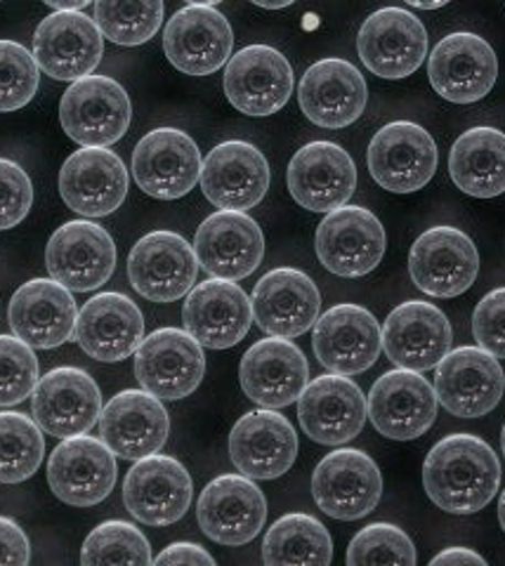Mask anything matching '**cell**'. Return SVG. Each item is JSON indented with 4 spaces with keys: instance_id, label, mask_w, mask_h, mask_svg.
<instances>
[{
    "instance_id": "obj_27",
    "label": "cell",
    "mask_w": 505,
    "mask_h": 566,
    "mask_svg": "<svg viewBox=\"0 0 505 566\" xmlns=\"http://www.w3.org/2000/svg\"><path fill=\"white\" fill-rule=\"evenodd\" d=\"M199 182L203 197L215 208L246 212L265 199L270 164L249 142L230 139L206 156Z\"/></svg>"
},
{
    "instance_id": "obj_6",
    "label": "cell",
    "mask_w": 505,
    "mask_h": 566,
    "mask_svg": "<svg viewBox=\"0 0 505 566\" xmlns=\"http://www.w3.org/2000/svg\"><path fill=\"white\" fill-rule=\"evenodd\" d=\"M409 274L430 297H459L480 274L477 245L456 227H432L411 245Z\"/></svg>"
},
{
    "instance_id": "obj_5",
    "label": "cell",
    "mask_w": 505,
    "mask_h": 566,
    "mask_svg": "<svg viewBox=\"0 0 505 566\" xmlns=\"http://www.w3.org/2000/svg\"><path fill=\"white\" fill-rule=\"evenodd\" d=\"M312 495L324 515L355 522L376 510L382 495V474L369 453L338 449L315 468Z\"/></svg>"
},
{
    "instance_id": "obj_46",
    "label": "cell",
    "mask_w": 505,
    "mask_h": 566,
    "mask_svg": "<svg viewBox=\"0 0 505 566\" xmlns=\"http://www.w3.org/2000/svg\"><path fill=\"white\" fill-rule=\"evenodd\" d=\"M473 333L480 349L505 359V289L486 293L473 314Z\"/></svg>"
},
{
    "instance_id": "obj_23",
    "label": "cell",
    "mask_w": 505,
    "mask_h": 566,
    "mask_svg": "<svg viewBox=\"0 0 505 566\" xmlns=\"http://www.w3.org/2000/svg\"><path fill=\"white\" fill-rule=\"evenodd\" d=\"M434 387L413 370H388L380 376L367 399L374 428L388 439L409 441L423 437L438 418Z\"/></svg>"
},
{
    "instance_id": "obj_16",
    "label": "cell",
    "mask_w": 505,
    "mask_h": 566,
    "mask_svg": "<svg viewBox=\"0 0 505 566\" xmlns=\"http://www.w3.org/2000/svg\"><path fill=\"white\" fill-rule=\"evenodd\" d=\"M199 260L194 245L176 232H151L139 239L128 258L130 286L151 303H176L194 289Z\"/></svg>"
},
{
    "instance_id": "obj_19",
    "label": "cell",
    "mask_w": 505,
    "mask_h": 566,
    "mask_svg": "<svg viewBox=\"0 0 505 566\" xmlns=\"http://www.w3.org/2000/svg\"><path fill=\"white\" fill-rule=\"evenodd\" d=\"M288 191L309 212H334L353 199L357 166L353 156L334 142H309L288 164Z\"/></svg>"
},
{
    "instance_id": "obj_21",
    "label": "cell",
    "mask_w": 505,
    "mask_h": 566,
    "mask_svg": "<svg viewBox=\"0 0 505 566\" xmlns=\"http://www.w3.org/2000/svg\"><path fill=\"white\" fill-rule=\"evenodd\" d=\"M312 347L319 364L334 376H359L376 364L382 333L367 307L336 305L317 318Z\"/></svg>"
},
{
    "instance_id": "obj_11",
    "label": "cell",
    "mask_w": 505,
    "mask_h": 566,
    "mask_svg": "<svg viewBox=\"0 0 505 566\" xmlns=\"http://www.w3.org/2000/svg\"><path fill=\"white\" fill-rule=\"evenodd\" d=\"M357 52L374 76L386 81L407 78L428 57V31L413 12L382 8L361 24Z\"/></svg>"
},
{
    "instance_id": "obj_49",
    "label": "cell",
    "mask_w": 505,
    "mask_h": 566,
    "mask_svg": "<svg viewBox=\"0 0 505 566\" xmlns=\"http://www.w3.org/2000/svg\"><path fill=\"white\" fill-rule=\"evenodd\" d=\"M428 566H490L486 564V559L470 551V547H446V551H442L440 555H434L432 562Z\"/></svg>"
},
{
    "instance_id": "obj_38",
    "label": "cell",
    "mask_w": 505,
    "mask_h": 566,
    "mask_svg": "<svg viewBox=\"0 0 505 566\" xmlns=\"http://www.w3.org/2000/svg\"><path fill=\"white\" fill-rule=\"evenodd\" d=\"M263 559L265 566H330L334 538L317 517L293 512L270 526Z\"/></svg>"
},
{
    "instance_id": "obj_43",
    "label": "cell",
    "mask_w": 505,
    "mask_h": 566,
    "mask_svg": "<svg viewBox=\"0 0 505 566\" xmlns=\"http://www.w3.org/2000/svg\"><path fill=\"white\" fill-rule=\"evenodd\" d=\"M39 64L33 52L14 41H0V112H17L39 93Z\"/></svg>"
},
{
    "instance_id": "obj_37",
    "label": "cell",
    "mask_w": 505,
    "mask_h": 566,
    "mask_svg": "<svg viewBox=\"0 0 505 566\" xmlns=\"http://www.w3.org/2000/svg\"><path fill=\"white\" fill-rule=\"evenodd\" d=\"M449 175L467 197H501L505 193V133L490 126L465 130L451 147Z\"/></svg>"
},
{
    "instance_id": "obj_17",
    "label": "cell",
    "mask_w": 505,
    "mask_h": 566,
    "mask_svg": "<svg viewBox=\"0 0 505 566\" xmlns=\"http://www.w3.org/2000/svg\"><path fill=\"white\" fill-rule=\"evenodd\" d=\"M224 95L241 114L272 116L284 109L293 95V69L276 48L249 45L224 69Z\"/></svg>"
},
{
    "instance_id": "obj_8",
    "label": "cell",
    "mask_w": 505,
    "mask_h": 566,
    "mask_svg": "<svg viewBox=\"0 0 505 566\" xmlns=\"http://www.w3.org/2000/svg\"><path fill=\"white\" fill-rule=\"evenodd\" d=\"M438 145L432 135L411 120L382 126L369 145L367 164L378 187L392 193L423 189L438 170Z\"/></svg>"
},
{
    "instance_id": "obj_36",
    "label": "cell",
    "mask_w": 505,
    "mask_h": 566,
    "mask_svg": "<svg viewBox=\"0 0 505 566\" xmlns=\"http://www.w3.org/2000/svg\"><path fill=\"white\" fill-rule=\"evenodd\" d=\"M76 343L88 357L116 364L128 359L145 340V316L130 297L99 293L78 312Z\"/></svg>"
},
{
    "instance_id": "obj_14",
    "label": "cell",
    "mask_w": 505,
    "mask_h": 566,
    "mask_svg": "<svg viewBox=\"0 0 505 566\" xmlns=\"http://www.w3.org/2000/svg\"><path fill=\"white\" fill-rule=\"evenodd\" d=\"M102 55V33L93 17L83 12H52L33 33V60L55 81L88 78Z\"/></svg>"
},
{
    "instance_id": "obj_32",
    "label": "cell",
    "mask_w": 505,
    "mask_h": 566,
    "mask_svg": "<svg viewBox=\"0 0 505 566\" xmlns=\"http://www.w3.org/2000/svg\"><path fill=\"white\" fill-rule=\"evenodd\" d=\"M99 434L114 455L137 463L166 447L170 416L145 389H126L102 409Z\"/></svg>"
},
{
    "instance_id": "obj_47",
    "label": "cell",
    "mask_w": 505,
    "mask_h": 566,
    "mask_svg": "<svg viewBox=\"0 0 505 566\" xmlns=\"http://www.w3.org/2000/svg\"><path fill=\"white\" fill-rule=\"evenodd\" d=\"M31 547L24 528L10 517H0V566H29Z\"/></svg>"
},
{
    "instance_id": "obj_29",
    "label": "cell",
    "mask_w": 505,
    "mask_h": 566,
    "mask_svg": "<svg viewBox=\"0 0 505 566\" xmlns=\"http://www.w3.org/2000/svg\"><path fill=\"white\" fill-rule=\"evenodd\" d=\"M251 305L260 331L270 338L291 340L317 324L322 295L305 272L282 268L255 283Z\"/></svg>"
},
{
    "instance_id": "obj_18",
    "label": "cell",
    "mask_w": 505,
    "mask_h": 566,
    "mask_svg": "<svg viewBox=\"0 0 505 566\" xmlns=\"http://www.w3.org/2000/svg\"><path fill=\"white\" fill-rule=\"evenodd\" d=\"M116 455L104 441L81 434L62 439L48 460V484L66 505L93 507L114 491Z\"/></svg>"
},
{
    "instance_id": "obj_33",
    "label": "cell",
    "mask_w": 505,
    "mask_h": 566,
    "mask_svg": "<svg viewBox=\"0 0 505 566\" xmlns=\"http://www.w3.org/2000/svg\"><path fill=\"white\" fill-rule=\"evenodd\" d=\"M309 366L303 349L282 338L257 340L239 366L241 389L263 409L276 411L298 401L305 392Z\"/></svg>"
},
{
    "instance_id": "obj_3",
    "label": "cell",
    "mask_w": 505,
    "mask_h": 566,
    "mask_svg": "<svg viewBox=\"0 0 505 566\" xmlns=\"http://www.w3.org/2000/svg\"><path fill=\"white\" fill-rule=\"evenodd\" d=\"M50 279L69 293L102 289L116 272V243L107 229L91 220L62 224L45 248Z\"/></svg>"
},
{
    "instance_id": "obj_35",
    "label": "cell",
    "mask_w": 505,
    "mask_h": 566,
    "mask_svg": "<svg viewBox=\"0 0 505 566\" xmlns=\"http://www.w3.org/2000/svg\"><path fill=\"white\" fill-rule=\"evenodd\" d=\"M10 328L31 349H52L72 340L78 322L74 295L52 279H31L10 300Z\"/></svg>"
},
{
    "instance_id": "obj_2",
    "label": "cell",
    "mask_w": 505,
    "mask_h": 566,
    "mask_svg": "<svg viewBox=\"0 0 505 566\" xmlns=\"http://www.w3.org/2000/svg\"><path fill=\"white\" fill-rule=\"evenodd\" d=\"M133 104L124 85L109 76H88L66 87L60 102L64 133L83 149H107L130 128Z\"/></svg>"
},
{
    "instance_id": "obj_26",
    "label": "cell",
    "mask_w": 505,
    "mask_h": 566,
    "mask_svg": "<svg viewBox=\"0 0 505 566\" xmlns=\"http://www.w3.org/2000/svg\"><path fill=\"white\" fill-rule=\"evenodd\" d=\"M298 102L315 126L340 130L353 126L367 109L369 87L353 62L328 57L305 71L298 85Z\"/></svg>"
},
{
    "instance_id": "obj_30",
    "label": "cell",
    "mask_w": 505,
    "mask_h": 566,
    "mask_svg": "<svg viewBox=\"0 0 505 566\" xmlns=\"http://www.w3.org/2000/svg\"><path fill=\"white\" fill-rule=\"evenodd\" d=\"M130 175L109 149H78L60 170L64 203L83 218H107L128 197Z\"/></svg>"
},
{
    "instance_id": "obj_52",
    "label": "cell",
    "mask_w": 505,
    "mask_h": 566,
    "mask_svg": "<svg viewBox=\"0 0 505 566\" xmlns=\"http://www.w3.org/2000/svg\"><path fill=\"white\" fill-rule=\"evenodd\" d=\"M498 522H501V528L505 531V491L501 493V501H498Z\"/></svg>"
},
{
    "instance_id": "obj_48",
    "label": "cell",
    "mask_w": 505,
    "mask_h": 566,
    "mask_svg": "<svg viewBox=\"0 0 505 566\" xmlns=\"http://www.w3.org/2000/svg\"><path fill=\"white\" fill-rule=\"evenodd\" d=\"M151 566H218L206 547L197 543H172L151 562Z\"/></svg>"
},
{
    "instance_id": "obj_13",
    "label": "cell",
    "mask_w": 505,
    "mask_h": 566,
    "mask_svg": "<svg viewBox=\"0 0 505 566\" xmlns=\"http://www.w3.org/2000/svg\"><path fill=\"white\" fill-rule=\"evenodd\" d=\"M31 411L43 432L57 439L81 437L102 416L99 387L81 368H52L33 389Z\"/></svg>"
},
{
    "instance_id": "obj_20",
    "label": "cell",
    "mask_w": 505,
    "mask_h": 566,
    "mask_svg": "<svg viewBox=\"0 0 505 566\" xmlns=\"http://www.w3.org/2000/svg\"><path fill=\"white\" fill-rule=\"evenodd\" d=\"M505 376L498 359L480 347L451 349L438 364L434 395L456 418H482L503 399Z\"/></svg>"
},
{
    "instance_id": "obj_39",
    "label": "cell",
    "mask_w": 505,
    "mask_h": 566,
    "mask_svg": "<svg viewBox=\"0 0 505 566\" xmlns=\"http://www.w3.org/2000/svg\"><path fill=\"white\" fill-rule=\"evenodd\" d=\"M45 455L43 430L36 420L0 411V484H20L39 472Z\"/></svg>"
},
{
    "instance_id": "obj_41",
    "label": "cell",
    "mask_w": 505,
    "mask_h": 566,
    "mask_svg": "<svg viewBox=\"0 0 505 566\" xmlns=\"http://www.w3.org/2000/svg\"><path fill=\"white\" fill-rule=\"evenodd\" d=\"M166 6L161 0L130 3V0H97L95 24L104 39L116 45H143L154 39L164 24Z\"/></svg>"
},
{
    "instance_id": "obj_54",
    "label": "cell",
    "mask_w": 505,
    "mask_h": 566,
    "mask_svg": "<svg viewBox=\"0 0 505 566\" xmlns=\"http://www.w3.org/2000/svg\"><path fill=\"white\" fill-rule=\"evenodd\" d=\"M501 447H503V455H505V424H503V432H501Z\"/></svg>"
},
{
    "instance_id": "obj_24",
    "label": "cell",
    "mask_w": 505,
    "mask_h": 566,
    "mask_svg": "<svg viewBox=\"0 0 505 566\" xmlns=\"http://www.w3.org/2000/svg\"><path fill=\"white\" fill-rule=\"evenodd\" d=\"M380 333L388 359L413 374L438 366L454 340L446 314L423 300H409L394 307Z\"/></svg>"
},
{
    "instance_id": "obj_31",
    "label": "cell",
    "mask_w": 505,
    "mask_h": 566,
    "mask_svg": "<svg viewBox=\"0 0 505 566\" xmlns=\"http://www.w3.org/2000/svg\"><path fill=\"white\" fill-rule=\"evenodd\" d=\"M230 458L246 480H276L298 458V434L282 413L270 409L251 411L232 428Z\"/></svg>"
},
{
    "instance_id": "obj_10",
    "label": "cell",
    "mask_w": 505,
    "mask_h": 566,
    "mask_svg": "<svg viewBox=\"0 0 505 566\" xmlns=\"http://www.w3.org/2000/svg\"><path fill=\"white\" fill-rule=\"evenodd\" d=\"M201 151L197 142L178 128H156L137 142L133 177L151 199L176 201L201 180Z\"/></svg>"
},
{
    "instance_id": "obj_45",
    "label": "cell",
    "mask_w": 505,
    "mask_h": 566,
    "mask_svg": "<svg viewBox=\"0 0 505 566\" xmlns=\"http://www.w3.org/2000/svg\"><path fill=\"white\" fill-rule=\"evenodd\" d=\"M33 185L22 166L0 158V232L20 224L31 210Z\"/></svg>"
},
{
    "instance_id": "obj_22",
    "label": "cell",
    "mask_w": 505,
    "mask_h": 566,
    "mask_svg": "<svg viewBox=\"0 0 505 566\" xmlns=\"http://www.w3.org/2000/svg\"><path fill=\"white\" fill-rule=\"evenodd\" d=\"M194 484L180 460L149 455L137 460L124 482V503L130 515L147 526L180 522L191 505Z\"/></svg>"
},
{
    "instance_id": "obj_44",
    "label": "cell",
    "mask_w": 505,
    "mask_h": 566,
    "mask_svg": "<svg viewBox=\"0 0 505 566\" xmlns=\"http://www.w3.org/2000/svg\"><path fill=\"white\" fill-rule=\"evenodd\" d=\"M41 380L36 354L14 335H0V409L22 403Z\"/></svg>"
},
{
    "instance_id": "obj_12",
    "label": "cell",
    "mask_w": 505,
    "mask_h": 566,
    "mask_svg": "<svg viewBox=\"0 0 505 566\" xmlns=\"http://www.w3.org/2000/svg\"><path fill=\"white\" fill-rule=\"evenodd\" d=\"M428 78L434 93L454 104H473L492 93L498 78L494 48L477 33H449L428 60Z\"/></svg>"
},
{
    "instance_id": "obj_50",
    "label": "cell",
    "mask_w": 505,
    "mask_h": 566,
    "mask_svg": "<svg viewBox=\"0 0 505 566\" xmlns=\"http://www.w3.org/2000/svg\"><path fill=\"white\" fill-rule=\"evenodd\" d=\"M91 6V0H48V8L55 12H83Z\"/></svg>"
},
{
    "instance_id": "obj_28",
    "label": "cell",
    "mask_w": 505,
    "mask_h": 566,
    "mask_svg": "<svg viewBox=\"0 0 505 566\" xmlns=\"http://www.w3.org/2000/svg\"><path fill=\"white\" fill-rule=\"evenodd\" d=\"M185 331L201 347L228 349L239 345L253 324V305L239 283L208 279L189 291L182 307Z\"/></svg>"
},
{
    "instance_id": "obj_25",
    "label": "cell",
    "mask_w": 505,
    "mask_h": 566,
    "mask_svg": "<svg viewBox=\"0 0 505 566\" xmlns=\"http://www.w3.org/2000/svg\"><path fill=\"white\" fill-rule=\"evenodd\" d=\"M197 520L211 541L232 547L246 545L265 526V493L246 476L222 474L201 491Z\"/></svg>"
},
{
    "instance_id": "obj_51",
    "label": "cell",
    "mask_w": 505,
    "mask_h": 566,
    "mask_svg": "<svg viewBox=\"0 0 505 566\" xmlns=\"http://www.w3.org/2000/svg\"><path fill=\"white\" fill-rule=\"evenodd\" d=\"M409 6H411V8H418V10H440V8H444L446 3H418V0H411Z\"/></svg>"
},
{
    "instance_id": "obj_40",
    "label": "cell",
    "mask_w": 505,
    "mask_h": 566,
    "mask_svg": "<svg viewBox=\"0 0 505 566\" xmlns=\"http://www.w3.org/2000/svg\"><path fill=\"white\" fill-rule=\"evenodd\" d=\"M81 566H151V545L130 522H102L81 547Z\"/></svg>"
},
{
    "instance_id": "obj_34",
    "label": "cell",
    "mask_w": 505,
    "mask_h": 566,
    "mask_svg": "<svg viewBox=\"0 0 505 566\" xmlns=\"http://www.w3.org/2000/svg\"><path fill=\"white\" fill-rule=\"evenodd\" d=\"M367 418V397L357 382L343 376L315 378L298 399V420L305 434L324 447L353 441Z\"/></svg>"
},
{
    "instance_id": "obj_9",
    "label": "cell",
    "mask_w": 505,
    "mask_h": 566,
    "mask_svg": "<svg viewBox=\"0 0 505 566\" xmlns=\"http://www.w3.org/2000/svg\"><path fill=\"white\" fill-rule=\"evenodd\" d=\"M386 229L371 210L343 206L317 227V258L324 268L343 279L371 274L386 255Z\"/></svg>"
},
{
    "instance_id": "obj_53",
    "label": "cell",
    "mask_w": 505,
    "mask_h": 566,
    "mask_svg": "<svg viewBox=\"0 0 505 566\" xmlns=\"http://www.w3.org/2000/svg\"><path fill=\"white\" fill-rule=\"evenodd\" d=\"M257 8H265V10H282V8H288L291 3H255Z\"/></svg>"
},
{
    "instance_id": "obj_1",
    "label": "cell",
    "mask_w": 505,
    "mask_h": 566,
    "mask_svg": "<svg viewBox=\"0 0 505 566\" xmlns=\"http://www.w3.org/2000/svg\"><path fill=\"white\" fill-rule=\"evenodd\" d=\"M423 486L428 499L449 515H475L498 493V455L475 434H449L425 458Z\"/></svg>"
},
{
    "instance_id": "obj_4",
    "label": "cell",
    "mask_w": 505,
    "mask_h": 566,
    "mask_svg": "<svg viewBox=\"0 0 505 566\" xmlns=\"http://www.w3.org/2000/svg\"><path fill=\"white\" fill-rule=\"evenodd\" d=\"M234 33L213 3H191L170 17L164 31L168 62L187 76H211L232 60Z\"/></svg>"
},
{
    "instance_id": "obj_7",
    "label": "cell",
    "mask_w": 505,
    "mask_h": 566,
    "mask_svg": "<svg viewBox=\"0 0 505 566\" xmlns=\"http://www.w3.org/2000/svg\"><path fill=\"white\" fill-rule=\"evenodd\" d=\"M203 347L180 328H159L135 352V378L159 401H178L201 385Z\"/></svg>"
},
{
    "instance_id": "obj_15",
    "label": "cell",
    "mask_w": 505,
    "mask_h": 566,
    "mask_svg": "<svg viewBox=\"0 0 505 566\" xmlns=\"http://www.w3.org/2000/svg\"><path fill=\"white\" fill-rule=\"evenodd\" d=\"M194 253L199 268L220 281L251 276L265 258V237L246 212L218 210L197 229Z\"/></svg>"
},
{
    "instance_id": "obj_42",
    "label": "cell",
    "mask_w": 505,
    "mask_h": 566,
    "mask_svg": "<svg viewBox=\"0 0 505 566\" xmlns=\"http://www.w3.org/2000/svg\"><path fill=\"white\" fill-rule=\"evenodd\" d=\"M347 566H415V547L404 528L376 522L353 538Z\"/></svg>"
}]
</instances>
